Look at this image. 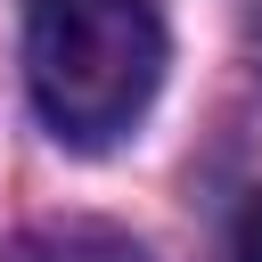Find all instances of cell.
<instances>
[{
    "instance_id": "6da1fadb",
    "label": "cell",
    "mask_w": 262,
    "mask_h": 262,
    "mask_svg": "<svg viewBox=\"0 0 262 262\" xmlns=\"http://www.w3.org/2000/svg\"><path fill=\"white\" fill-rule=\"evenodd\" d=\"M164 82L156 0H25V90L66 147H115Z\"/></svg>"
},
{
    "instance_id": "7a4b0ae2",
    "label": "cell",
    "mask_w": 262,
    "mask_h": 262,
    "mask_svg": "<svg viewBox=\"0 0 262 262\" xmlns=\"http://www.w3.org/2000/svg\"><path fill=\"white\" fill-rule=\"evenodd\" d=\"M41 262H147V246L106 229V221H66L41 237Z\"/></svg>"
},
{
    "instance_id": "3957f363",
    "label": "cell",
    "mask_w": 262,
    "mask_h": 262,
    "mask_svg": "<svg viewBox=\"0 0 262 262\" xmlns=\"http://www.w3.org/2000/svg\"><path fill=\"white\" fill-rule=\"evenodd\" d=\"M221 262H262V188H246V196H237V213H229V246H221Z\"/></svg>"
}]
</instances>
